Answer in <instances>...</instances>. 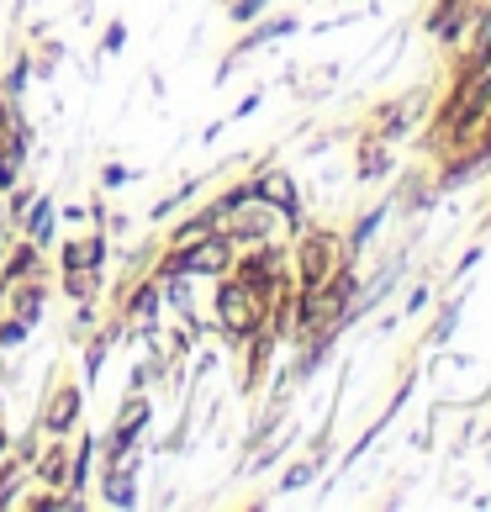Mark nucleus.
<instances>
[{
    "label": "nucleus",
    "instance_id": "8",
    "mask_svg": "<svg viewBox=\"0 0 491 512\" xmlns=\"http://www.w3.org/2000/svg\"><path fill=\"white\" fill-rule=\"evenodd\" d=\"M37 476H43V486H69V449L64 444H48L43 449V470H37Z\"/></svg>",
    "mask_w": 491,
    "mask_h": 512
},
{
    "label": "nucleus",
    "instance_id": "16",
    "mask_svg": "<svg viewBox=\"0 0 491 512\" xmlns=\"http://www.w3.org/2000/svg\"><path fill=\"white\" fill-rule=\"evenodd\" d=\"M0 460H6V423H0Z\"/></svg>",
    "mask_w": 491,
    "mask_h": 512
},
{
    "label": "nucleus",
    "instance_id": "9",
    "mask_svg": "<svg viewBox=\"0 0 491 512\" xmlns=\"http://www.w3.org/2000/svg\"><path fill=\"white\" fill-rule=\"evenodd\" d=\"M106 354H111V338H96V344L85 349V386H96V381H101V370H106Z\"/></svg>",
    "mask_w": 491,
    "mask_h": 512
},
{
    "label": "nucleus",
    "instance_id": "14",
    "mask_svg": "<svg viewBox=\"0 0 491 512\" xmlns=\"http://www.w3.org/2000/svg\"><path fill=\"white\" fill-rule=\"evenodd\" d=\"M101 180H106V185H127V180H132V169H122V164H111V169H106Z\"/></svg>",
    "mask_w": 491,
    "mask_h": 512
},
{
    "label": "nucleus",
    "instance_id": "7",
    "mask_svg": "<svg viewBox=\"0 0 491 512\" xmlns=\"http://www.w3.org/2000/svg\"><path fill=\"white\" fill-rule=\"evenodd\" d=\"M37 270H43V249H37V243L27 238L22 249L6 259V270H0V275H6V280H37Z\"/></svg>",
    "mask_w": 491,
    "mask_h": 512
},
{
    "label": "nucleus",
    "instance_id": "4",
    "mask_svg": "<svg viewBox=\"0 0 491 512\" xmlns=\"http://www.w3.org/2000/svg\"><path fill=\"white\" fill-rule=\"evenodd\" d=\"M138 470H143V465L106 470V481H101V497H106L111 507H138V502H143V491H138Z\"/></svg>",
    "mask_w": 491,
    "mask_h": 512
},
{
    "label": "nucleus",
    "instance_id": "1",
    "mask_svg": "<svg viewBox=\"0 0 491 512\" xmlns=\"http://www.w3.org/2000/svg\"><path fill=\"white\" fill-rule=\"evenodd\" d=\"M175 264L185 275H228L233 270V238L228 233H206L196 243H185V249H175Z\"/></svg>",
    "mask_w": 491,
    "mask_h": 512
},
{
    "label": "nucleus",
    "instance_id": "3",
    "mask_svg": "<svg viewBox=\"0 0 491 512\" xmlns=\"http://www.w3.org/2000/svg\"><path fill=\"white\" fill-rule=\"evenodd\" d=\"M101 264H106V238H101V227L59 249V270H64V275H74V270H101Z\"/></svg>",
    "mask_w": 491,
    "mask_h": 512
},
{
    "label": "nucleus",
    "instance_id": "10",
    "mask_svg": "<svg viewBox=\"0 0 491 512\" xmlns=\"http://www.w3.org/2000/svg\"><path fill=\"white\" fill-rule=\"evenodd\" d=\"M16 491H22V465H16V460H0V507H11Z\"/></svg>",
    "mask_w": 491,
    "mask_h": 512
},
{
    "label": "nucleus",
    "instance_id": "2",
    "mask_svg": "<svg viewBox=\"0 0 491 512\" xmlns=\"http://www.w3.org/2000/svg\"><path fill=\"white\" fill-rule=\"evenodd\" d=\"M80 402H85V391L80 386H59L48 396V412H43V428L53 433V439H64V433L80 423Z\"/></svg>",
    "mask_w": 491,
    "mask_h": 512
},
{
    "label": "nucleus",
    "instance_id": "11",
    "mask_svg": "<svg viewBox=\"0 0 491 512\" xmlns=\"http://www.w3.org/2000/svg\"><path fill=\"white\" fill-rule=\"evenodd\" d=\"M27 80H32V69H27V59H16V69H6V80H0V90H6V96L16 101L27 90Z\"/></svg>",
    "mask_w": 491,
    "mask_h": 512
},
{
    "label": "nucleus",
    "instance_id": "12",
    "mask_svg": "<svg viewBox=\"0 0 491 512\" xmlns=\"http://www.w3.org/2000/svg\"><path fill=\"white\" fill-rule=\"evenodd\" d=\"M312 476H317V460H301V465H291V470H286V481H280V491H301Z\"/></svg>",
    "mask_w": 491,
    "mask_h": 512
},
{
    "label": "nucleus",
    "instance_id": "5",
    "mask_svg": "<svg viewBox=\"0 0 491 512\" xmlns=\"http://www.w3.org/2000/svg\"><path fill=\"white\" fill-rule=\"evenodd\" d=\"M16 233H27L37 249H48V243H53V196H37L27 206V217L16 222Z\"/></svg>",
    "mask_w": 491,
    "mask_h": 512
},
{
    "label": "nucleus",
    "instance_id": "15",
    "mask_svg": "<svg viewBox=\"0 0 491 512\" xmlns=\"http://www.w3.org/2000/svg\"><path fill=\"white\" fill-rule=\"evenodd\" d=\"M0 233H11V222H6V196H0Z\"/></svg>",
    "mask_w": 491,
    "mask_h": 512
},
{
    "label": "nucleus",
    "instance_id": "6",
    "mask_svg": "<svg viewBox=\"0 0 491 512\" xmlns=\"http://www.w3.org/2000/svg\"><path fill=\"white\" fill-rule=\"evenodd\" d=\"M159 280H148V286H138V291H132V301H127V317L132 322H138V328H154V322H159Z\"/></svg>",
    "mask_w": 491,
    "mask_h": 512
},
{
    "label": "nucleus",
    "instance_id": "13",
    "mask_svg": "<svg viewBox=\"0 0 491 512\" xmlns=\"http://www.w3.org/2000/svg\"><path fill=\"white\" fill-rule=\"evenodd\" d=\"M122 43H127V27H122V22H117V27H106V43H101V48H106V53H117Z\"/></svg>",
    "mask_w": 491,
    "mask_h": 512
}]
</instances>
